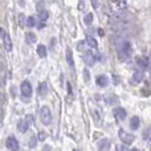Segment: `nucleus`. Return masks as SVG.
Instances as JSON below:
<instances>
[{
  "instance_id": "7",
  "label": "nucleus",
  "mask_w": 151,
  "mask_h": 151,
  "mask_svg": "<svg viewBox=\"0 0 151 151\" xmlns=\"http://www.w3.org/2000/svg\"><path fill=\"white\" fill-rule=\"evenodd\" d=\"M114 115H115V117H116L118 121H124V119L126 118V116H127L125 109H124V108H121V107L114 109Z\"/></svg>"
},
{
  "instance_id": "17",
  "label": "nucleus",
  "mask_w": 151,
  "mask_h": 151,
  "mask_svg": "<svg viewBox=\"0 0 151 151\" xmlns=\"http://www.w3.org/2000/svg\"><path fill=\"white\" fill-rule=\"evenodd\" d=\"M142 80H143V73H142L141 70H137V72H135V73L133 74V81H134L135 83L141 82Z\"/></svg>"
},
{
  "instance_id": "25",
  "label": "nucleus",
  "mask_w": 151,
  "mask_h": 151,
  "mask_svg": "<svg viewBox=\"0 0 151 151\" xmlns=\"http://www.w3.org/2000/svg\"><path fill=\"white\" fill-rule=\"evenodd\" d=\"M37 141H38V140H37V136H32V137H31V140H30V147L31 148H35V147H37Z\"/></svg>"
},
{
  "instance_id": "32",
  "label": "nucleus",
  "mask_w": 151,
  "mask_h": 151,
  "mask_svg": "<svg viewBox=\"0 0 151 151\" xmlns=\"http://www.w3.org/2000/svg\"><path fill=\"white\" fill-rule=\"evenodd\" d=\"M2 69V64H1V61H0V70Z\"/></svg>"
},
{
  "instance_id": "10",
  "label": "nucleus",
  "mask_w": 151,
  "mask_h": 151,
  "mask_svg": "<svg viewBox=\"0 0 151 151\" xmlns=\"http://www.w3.org/2000/svg\"><path fill=\"white\" fill-rule=\"evenodd\" d=\"M17 129H18L19 132L25 133V132L29 129V123H27V121H25V119H19V121H18V124H17Z\"/></svg>"
},
{
  "instance_id": "12",
  "label": "nucleus",
  "mask_w": 151,
  "mask_h": 151,
  "mask_svg": "<svg viewBox=\"0 0 151 151\" xmlns=\"http://www.w3.org/2000/svg\"><path fill=\"white\" fill-rule=\"evenodd\" d=\"M109 148V141L107 139H102L98 142V150L99 151H106Z\"/></svg>"
},
{
  "instance_id": "28",
  "label": "nucleus",
  "mask_w": 151,
  "mask_h": 151,
  "mask_svg": "<svg viewBox=\"0 0 151 151\" xmlns=\"http://www.w3.org/2000/svg\"><path fill=\"white\" fill-rule=\"evenodd\" d=\"M5 34H6V32L4 31V29H1V27H0V35H1V38H2Z\"/></svg>"
},
{
  "instance_id": "21",
  "label": "nucleus",
  "mask_w": 151,
  "mask_h": 151,
  "mask_svg": "<svg viewBox=\"0 0 151 151\" xmlns=\"http://www.w3.org/2000/svg\"><path fill=\"white\" fill-rule=\"evenodd\" d=\"M35 24H37V22H35V18L34 17L31 16V17L26 18V25H27V27H34Z\"/></svg>"
},
{
  "instance_id": "15",
  "label": "nucleus",
  "mask_w": 151,
  "mask_h": 151,
  "mask_svg": "<svg viewBox=\"0 0 151 151\" xmlns=\"http://www.w3.org/2000/svg\"><path fill=\"white\" fill-rule=\"evenodd\" d=\"M66 59H67L68 65L70 67H74V59H73V53L70 51V49H67L66 50Z\"/></svg>"
},
{
  "instance_id": "19",
  "label": "nucleus",
  "mask_w": 151,
  "mask_h": 151,
  "mask_svg": "<svg viewBox=\"0 0 151 151\" xmlns=\"http://www.w3.org/2000/svg\"><path fill=\"white\" fill-rule=\"evenodd\" d=\"M25 40H26V42H27V43H34V42L37 41V37H35V34H34V33H27Z\"/></svg>"
},
{
  "instance_id": "18",
  "label": "nucleus",
  "mask_w": 151,
  "mask_h": 151,
  "mask_svg": "<svg viewBox=\"0 0 151 151\" xmlns=\"http://www.w3.org/2000/svg\"><path fill=\"white\" fill-rule=\"evenodd\" d=\"M86 43L92 47V48H97L98 47V42H97V40L93 38V37H86Z\"/></svg>"
},
{
  "instance_id": "23",
  "label": "nucleus",
  "mask_w": 151,
  "mask_h": 151,
  "mask_svg": "<svg viewBox=\"0 0 151 151\" xmlns=\"http://www.w3.org/2000/svg\"><path fill=\"white\" fill-rule=\"evenodd\" d=\"M48 12L47 10H41V12H39V18L41 19V21H47V18H48Z\"/></svg>"
},
{
  "instance_id": "6",
  "label": "nucleus",
  "mask_w": 151,
  "mask_h": 151,
  "mask_svg": "<svg viewBox=\"0 0 151 151\" xmlns=\"http://www.w3.org/2000/svg\"><path fill=\"white\" fill-rule=\"evenodd\" d=\"M21 91H22V94L24 97L30 98L32 96V85L30 84V82H27V81L23 82L21 85Z\"/></svg>"
},
{
  "instance_id": "14",
  "label": "nucleus",
  "mask_w": 151,
  "mask_h": 151,
  "mask_svg": "<svg viewBox=\"0 0 151 151\" xmlns=\"http://www.w3.org/2000/svg\"><path fill=\"white\" fill-rule=\"evenodd\" d=\"M129 125H131V127L133 129H137V127L140 126V118L136 117V116L132 117V118H131V122H129Z\"/></svg>"
},
{
  "instance_id": "31",
  "label": "nucleus",
  "mask_w": 151,
  "mask_h": 151,
  "mask_svg": "<svg viewBox=\"0 0 151 151\" xmlns=\"http://www.w3.org/2000/svg\"><path fill=\"white\" fill-rule=\"evenodd\" d=\"M121 151H126V149H125L124 147H122V148H121Z\"/></svg>"
},
{
  "instance_id": "3",
  "label": "nucleus",
  "mask_w": 151,
  "mask_h": 151,
  "mask_svg": "<svg viewBox=\"0 0 151 151\" xmlns=\"http://www.w3.org/2000/svg\"><path fill=\"white\" fill-rule=\"evenodd\" d=\"M40 118H41V122H42L45 125H49V124L51 123V121H52L51 111H50V109H49L47 106L41 108V111H40Z\"/></svg>"
},
{
  "instance_id": "13",
  "label": "nucleus",
  "mask_w": 151,
  "mask_h": 151,
  "mask_svg": "<svg viewBox=\"0 0 151 151\" xmlns=\"http://www.w3.org/2000/svg\"><path fill=\"white\" fill-rule=\"evenodd\" d=\"M136 64H137V66L141 68H147L148 67V65H149V61L147 58H143V57H139V58H136Z\"/></svg>"
},
{
  "instance_id": "11",
  "label": "nucleus",
  "mask_w": 151,
  "mask_h": 151,
  "mask_svg": "<svg viewBox=\"0 0 151 151\" xmlns=\"http://www.w3.org/2000/svg\"><path fill=\"white\" fill-rule=\"evenodd\" d=\"M109 83V80H108V77L106 75H99L97 77V84H98L99 86H101V88H105L107 86Z\"/></svg>"
},
{
  "instance_id": "16",
  "label": "nucleus",
  "mask_w": 151,
  "mask_h": 151,
  "mask_svg": "<svg viewBox=\"0 0 151 151\" xmlns=\"http://www.w3.org/2000/svg\"><path fill=\"white\" fill-rule=\"evenodd\" d=\"M37 51H38V55L40 57H45L47 56V48H45V45H39L38 48H37Z\"/></svg>"
},
{
  "instance_id": "5",
  "label": "nucleus",
  "mask_w": 151,
  "mask_h": 151,
  "mask_svg": "<svg viewBox=\"0 0 151 151\" xmlns=\"http://www.w3.org/2000/svg\"><path fill=\"white\" fill-rule=\"evenodd\" d=\"M6 144H7V148L10 151H18V149H19L18 141L14 136H9L7 139V141H6Z\"/></svg>"
},
{
  "instance_id": "20",
  "label": "nucleus",
  "mask_w": 151,
  "mask_h": 151,
  "mask_svg": "<svg viewBox=\"0 0 151 151\" xmlns=\"http://www.w3.org/2000/svg\"><path fill=\"white\" fill-rule=\"evenodd\" d=\"M47 90H48L47 84L41 83L40 86H39V94H40V96H45V94H47Z\"/></svg>"
},
{
  "instance_id": "8",
  "label": "nucleus",
  "mask_w": 151,
  "mask_h": 151,
  "mask_svg": "<svg viewBox=\"0 0 151 151\" xmlns=\"http://www.w3.org/2000/svg\"><path fill=\"white\" fill-rule=\"evenodd\" d=\"M84 61L86 65L89 66H93L94 63H96V58H94V55L92 51H86L85 55H84Z\"/></svg>"
},
{
  "instance_id": "4",
  "label": "nucleus",
  "mask_w": 151,
  "mask_h": 151,
  "mask_svg": "<svg viewBox=\"0 0 151 151\" xmlns=\"http://www.w3.org/2000/svg\"><path fill=\"white\" fill-rule=\"evenodd\" d=\"M118 135H119V139H121L122 142H124L125 144H131L133 143V141H134V135L129 134V133H127L124 129H119L118 131Z\"/></svg>"
},
{
  "instance_id": "29",
  "label": "nucleus",
  "mask_w": 151,
  "mask_h": 151,
  "mask_svg": "<svg viewBox=\"0 0 151 151\" xmlns=\"http://www.w3.org/2000/svg\"><path fill=\"white\" fill-rule=\"evenodd\" d=\"M23 18H24V15H19V23H21L22 26H23Z\"/></svg>"
},
{
  "instance_id": "26",
  "label": "nucleus",
  "mask_w": 151,
  "mask_h": 151,
  "mask_svg": "<svg viewBox=\"0 0 151 151\" xmlns=\"http://www.w3.org/2000/svg\"><path fill=\"white\" fill-rule=\"evenodd\" d=\"M84 78H85V81H86V82H89V81H90V74H89V72H88L86 69H84Z\"/></svg>"
},
{
  "instance_id": "24",
  "label": "nucleus",
  "mask_w": 151,
  "mask_h": 151,
  "mask_svg": "<svg viewBox=\"0 0 151 151\" xmlns=\"http://www.w3.org/2000/svg\"><path fill=\"white\" fill-rule=\"evenodd\" d=\"M93 21V15L92 14H88V15L84 17V23L86 24V25H90L91 23Z\"/></svg>"
},
{
  "instance_id": "1",
  "label": "nucleus",
  "mask_w": 151,
  "mask_h": 151,
  "mask_svg": "<svg viewBox=\"0 0 151 151\" xmlns=\"http://www.w3.org/2000/svg\"><path fill=\"white\" fill-rule=\"evenodd\" d=\"M109 24L111 26V29L115 31H123L129 29V25L132 24V16L125 13H114L110 16L109 19Z\"/></svg>"
},
{
  "instance_id": "30",
  "label": "nucleus",
  "mask_w": 151,
  "mask_h": 151,
  "mask_svg": "<svg viewBox=\"0 0 151 151\" xmlns=\"http://www.w3.org/2000/svg\"><path fill=\"white\" fill-rule=\"evenodd\" d=\"M131 151H140V150H139V149H136V148H133V149H132Z\"/></svg>"
},
{
  "instance_id": "9",
  "label": "nucleus",
  "mask_w": 151,
  "mask_h": 151,
  "mask_svg": "<svg viewBox=\"0 0 151 151\" xmlns=\"http://www.w3.org/2000/svg\"><path fill=\"white\" fill-rule=\"evenodd\" d=\"M2 40H4V45H5V48L7 51H12L13 50V43H12V39L8 35L7 33L2 37Z\"/></svg>"
},
{
  "instance_id": "27",
  "label": "nucleus",
  "mask_w": 151,
  "mask_h": 151,
  "mask_svg": "<svg viewBox=\"0 0 151 151\" xmlns=\"http://www.w3.org/2000/svg\"><path fill=\"white\" fill-rule=\"evenodd\" d=\"M45 139V134L43 132H41V133L39 134V140H40V141H43Z\"/></svg>"
},
{
  "instance_id": "2",
  "label": "nucleus",
  "mask_w": 151,
  "mask_h": 151,
  "mask_svg": "<svg viewBox=\"0 0 151 151\" xmlns=\"http://www.w3.org/2000/svg\"><path fill=\"white\" fill-rule=\"evenodd\" d=\"M117 53L121 60H126L131 55V43L129 41H121L117 45Z\"/></svg>"
},
{
  "instance_id": "22",
  "label": "nucleus",
  "mask_w": 151,
  "mask_h": 151,
  "mask_svg": "<svg viewBox=\"0 0 151 151\" xmlns=\"http://www.w3.org/2000/svg\"><path fill=\"white\" fill-rule=\"evenodd\" d=\"M143 139L145 140V141L151 140V126L150 127H148V129L143 132Z\"/></svg>"
}]
</instances>
